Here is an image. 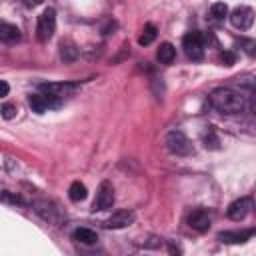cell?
<instances>
[{"instance_id":"cell-8","label":"cell","mask_w":256,"mask_h":256,"mask_svg":"<svg viewBox=\"0 0 256 256\" xmlns=\"http://www.w3.org/2000/svg\"><path fill=\"white\" fill-rule=\"evenodd\" d=\"M250 210H252V198L244 196V198L234 200V202L228 206L226 214H228L230 220H242V218H246V216L250 214Z\"/></svg>"},{"instance_id":"cell-20","label":"cell","mask_w":256,"mask_h":256,"mask_svg":"<svg viewBox=\"0 0 256 256\" xmlns=\"http://www.w3.org/2000/svg\"><path fill=\"white\" fill-rule=\"evenodd\" d=\"M204 146H206L208 150H218V148H220V140H218V136H216L214 132H208V134L204 136Z\"/></svg>"},{"instance_id":"cell-6","label":"cell","mask_w":256,"mask_h":256,"mask_svg":"<svg viewBox=\"0 0 256 256\" xmlns=\"http://www.w3.org/2000/svg\"><path fill=\"white\" fill-rule=\"evenodd\" d=\"M230 22L238 30H248L252 26V22H254V10L250 6H238V8L232 10Z\"/></svg>"},{"instance_id":"cell-10","label":"cell","mask_w":256,"mask_h":256,"mask_svg":"<svg viewBox=\"0 0 256 256\" xmlns=\"http://www.w3.org/2000/svg\"><path fill=\"white\" fill-rule=\"evenodd\" d=\"M42 92L46 94H52L56 98H64V96H70L78 90V84H70V82H56V84H42L40 86Z\"/></svg>"},{"instance_id":"cell-3","label":"cell","mask_w":256,"mask_h":256,"mask_svg":"<svg viewBox=\"0 0 256 256\" xmlns=\"http://www.w3.org/2000/svg\"><path fill=\"white\" fill-rule=\"evenodd\" d=\"M56 30V10L54 8H46L40 16H38V24H36V38L40 42H46L52 38Z\"/></svg>"},{"instance_id":"cell-12","label":"cell","mask_w":256,"mask_h":256,"mask_svg":"<svg viewBox=\"0 0 256 256\" xmlns=\"http://www.w3.org/2000/svg\"><path fill=\"white\" fill-rule=\"evenodd\" d=\"M34 210L44 218V220H48V222H60V210L52 204V202H48V200H38V202H34Z\"/></svg>"},{"instance_id":"cell-14","label":"cell","mask_w":256,"mask_h":256,"mask_svg":"<svg viewBox=\"0 0 256 256\" xmlns=\"http://www.w3.org/2000/svg\"><path fill=\"white\" fill-rule=\"evenodd\" d=\"M0 40L2 42H8V44L18 42L20 40V30L14 24H10V22L0 20Z\"/></svg>"},{"instance_id":"cell-19","label":"cell","mask_w":256,"mask_h":256,"mask_svg":"<svg viewBox=\"0 0 256 256\" xmlns=\"http://www.w3.org/2000/svg\"><path fill=\"white\" fill-rule=\"evenodd\" d=\"M210 16H212L214 20H224V18L228 16V6H226L224 2H216V4H212V8H210Z\"/></svg>"},{"instance_id":"cell-16","label":"cell","mask_w":256,"mask_h":256,"mask_svg":"<svg viewBox=\"0 0 256 256\" xmlns=\"http://www.w3.org/2000/svg\"><path fill=\"white\" fill-rule=\"evenodd\" d=\"M174 56H176L174 46H172L170 42H162L160 48H158V52H156V58H158L162 64H170V62L174 60Z\"/></svg>"},{"instance_id":"cell-17","label":"cell","mask_w":256,"mask_h":256,"mask_svg":"<svg viewBox=\"0 0 256 256\" xmlns=\"http://www.w3.org/2000/svg\"><path fill=\"white\" fill-rule=\"evenodd\" d=\"M86 194H88V192H86V186H84L82 182H72L70 188H68V196H70L72 202H80V200H84Z\"/></svg>"},{"instance_id":"cell-7","label":"cell","mask_w":256,"mask_h":256,"mask_svg":"<svg viewBox=\"0 0 256 256\" xmlns=\"http://www.w3.org/2000/svg\"><path fill=\"white\" fill-rule=\"evenodd\" d=\"M58 100H60V98H56V96H52V94H46V92H42V94H32V96L28 98L30 108H32L34 112H38V114H42V112H46V110H50V108H56V106H58Z\"/></svg>"},{"instance_id":"cell-5","label":"cell","mask_w":256,"mask_h":256,"mask_svg":"<svg viewBox=\"0 0 256 256\" xmlns=\"http://www.w3.org/2000/svg\"><path fill=\"white\" fill-rule=\"evenodd\" d=\"M112 204H114V186H112V182L104 180V182H100V186H98L96 198H94V202H92V210H94V212L108 210V208H112Z\"/></svg>"},{"instance_id":"cell-23","label":"cell","mask_w":256,"mask_h":256,"mask_svg":"<svg viewBox=\"0 0 256 256\" xmlns=\"http://www.w3.org/2000/svg\"><path fill=\"white\" fill-rule=\"evenodd\" d=\"M2 116H4L6 120L14 118V116H16V106H14V104H4V106H2Z\"/></svg>"},{"instance_id":"cell-26","label":"cell","mask_w":256,"mask_h":256,"mask_svg":"<svg viewBox=\"0 0 256 256\" xmlns=\"http://www.w3.org/2000/svg\"><path fill=\"white\" fill-rule=\"evenodd\" d=\"M20 2H22L26 8H36V6H38V4H42L44 0H20Z\"/></svg>"},{"instance_id":"cell-13","label":"cell","mask_w":256,"mask_h":256,"mask_svg":"<svg viewBox=\"0 0 256 256\" xmlns=\"http://www.w3.org/2000/svg\"><path fill=\"white\" fill-rule=\"evenodd\" d=\"M252 234H254V230H242V232L240 230H234V232H220L218 238L222 242H228V244H240V242L250 240Z\"/></svg>"},{"instance_id":"cell-24","label":"cell","mask_w":256,"mask_h":256,"mask_svg":"<svg viewBox=\"0 0 256 256\" xmlns=\"http://www.w3.org/2000/svg\"><path fill=\"white\" fill-rule=\"evenodd\" d=\"M0 200H6V202H14V204H22V198H20V196H14V194H10V192H4V194L0 196Z\"/></svg>"},{"instance_id":"cell-25","label":"cell","mask_w":256,"mask_h":256,"mask_svg":"<svg viewBox=\"0 0 256 256\" xmlns=\"http://www.w3.org/2000/svg\"><path fill=\"white\" fill-rule=\"evenodd\" d=\"M8 92H10V86H8V82H4V80H0V98H4V96H8Z\"/></svg>"},{"instance_id":"cell-4","label":"cell","mask_w":256,"mask_h":256,"mask_svg":"<svg viewBox=\"0 0 256 256\" xmlns=\"http://www.w3.org/2000/svg\"><path fill=\"white\" fill-rule=\"evenodd\" d=\"M166 148H168L172 154H176V156H186V154L192 152L190 140H188L186 134L180 132V130H170V132L166 134Z\"/></svg>"},{"instance_id":"cell-2","label":"cell","mask_w":256,"mask_h":256,"mask_svg":"<svg viewBox=\"0 0 256 256\" xmlns=\"http://www.w3.org/2000/svg\"><path fill=\"white\" fill-rule=\"evenodd\" d=\"M182 48H184V54L190 60H202L204 58V36H202V32H198V30L188 32L182 38Z\"/></svg>"},{"instance_id":"cell-11","label":"cell","mask_w":256,"mask_h":256,"mask_svg":"<svg viewBox=\"0 0 256 256\" xmlns=\"http://www.w3.org/2000/svg\"><path fill=\"white\" fill-rule=\"evenodd\" d=\"M134 212L132 210H116L104 224H106V228H114V230H118V228H126V226H130L132 222H134Z\"/></svg>"},{"instance_id":"cell-18","label":"cell","mask_w":256,"mask_h":256,"mask_svg":"<svg viewBox=\"0 0 256 256\" xmlns=\"http://www.w3.org/2000/svg\"><path fill=\"white\" fill-rule=\"evenodd\" d=\"M154 38H156V26L154 24H146L144 30H142V34H140V38H138V42L142 46H148V44L154 42Z\"/></svg>"},{"instance_id":"cell-1","label":"cell","mask_w":256,"mask_h":256,"mask_svg":"<svg viewBox=\"0 0 256 256\" xmlns=\"http://www.w3.org/2000/svg\"><path fill=\"white\" fill-rule=\"evenodd\" d=\"M208 100L222 114H240L244 110V106H246L244 96L234 92V90H230V88H216V90H212Z\"/></svg>"},{"instance_id":"cell-22","label":"cell","mask_w":256,"mask_h":256,"mask_svg":"<svg viewBox=\"0 0 256 256\" xmlns=\"http://www.w3.org/2000/svg\"><path fill=\"white\" fill-rule=\"evenodd\" d=\"M220 60L224 62V66H232V64L236 62V56H234V52L226 50V52H222V54H220Z\"/></svg>"},{"instance_id":"cell-9","label":"cell","mask_w":256,"mask_h":256,"mask_svg":"<svg viewBox=\"0 0 256 256\" xmlns=\"http://www.w3.org/2000/svg\"><path fill=\"white\" fill-rule=\"evenodd\" d=\"M210 222H212V218H210L208 210H204V208H196L188 214V226L198 232H206L210 228Z\"/></svg>"},{"instance_id":"cell-21","label":"cell","mask_w":256,"mask_h":256,"mask_svg":"<svg viewBox=\"0 0 256 256\" xmlns=\"http://www.w3.org/2000/svg\"><path fill=\"white\" fill-rule=\"evenodd\" d=\"M62 50H60V54H62V58L64 60H74L76 58V50H74V46H64V42H62V46H60Z\"/></svg>"},{"instance_id":"cell-15","label":"cell","mask_w":256,"mask_h":256,"mask_svg":"<svg viewBox=\"0 0 256 256\" xmlns=\"http://www.w3.org/2000/svg\"><path fill=\"white\" fill-rule=\"evenodd\" d=\"M72 238L78 240V242H82V244H96L98 234L94 230H90V228H76L74 234H72Z\"/></svg>"}]
</instances>
